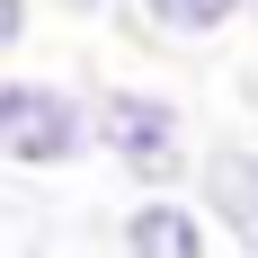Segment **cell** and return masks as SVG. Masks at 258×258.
I'll return each mask as SVG.
<instances>
[{
  "instance_id": "obj_1",
  "label": "cell",
  "mask_w": 258,
  "mask_h": 258,
  "mask_svg": "<svg viewBox=\"0 0 258 258\" xmlns=\"http://www.w3.org/2000/svg\"><path fill=\"white\" fill-rule=\"evenodd\" d=\"M89 152H98V89H72L45 72L0 80V160L9 169L53 178V169H80Z\"/></svg>"
},
{
  "instance_id": "obj_2",
  "label": "cell",
  "mask_w": 258,
  "mask_h": 258,
  "mask_svg": "<svg viewBox=\"0 0 258 258\" xmlns=\"http://www.w3.org/2000/svg\"><path fill=\"white\" fill-rule=\"evenodd\" d=\"M98 160H116V178H134V196H169L178 178H196L187 107L152 80H107L98 89Z\"/></svg>"
},
{
  "instance_id": "obj_3",
  "label": "cell",
  "mask_w": 258,
  "mask_h": 258,
  "mask_svg": "<svg viewBox=\"0 0 258 258\" xmlns=\"http://www.w3.org/2000/svg\"><path fill=\"white\" fill-rule=\"evenodd\" d=\"M187 196L205 205V223H214L223 240L258 249V143H240V134L205 143V152H196V178H187Z\"/></svg>"
},
{
  "instance_id": "obj_4",
  "label": "cell",
  "mask_w": 258,
  "mask_h": 258,
  "mask_svg": "<svg viewBox=\"0 0 258 258\" xmlns=\"http://www.w3.org/2000/svg\"><path fill=\"white\" fill-rule=\"evenodd\" d=\"M214 223L196 196H134L116 214V258H223Z\"/></svg>"
},
{
  "instance_id": "obj_5",
  "label": "cell",
  "mask_w": 258,
  "mask_h": 258,
  "mask_svg": "<svg viewBox=\"0 0 258 258\" xmlns=\"http://www.w3.org/2000/svg\"><path fill=\"white\" fill-rule=\"evenodd\" d=\"M152 45H214L223 27L249 18V0H125Z\"/></svg>"
},
{
  "instance_id": "obj_6",
  "label": "cell",
  "mask_w": 258,
  "mask_h": 258,
  "mask_svg": "<svg viewBox=\"0 0 258 258\" xmlns=\"http://www.w3.org/2000/svg\"><path fill=\"white\" fill-rule=\"evenodd\" d=\"M0 258H53L45 214L27 205V196H0Z\"/></svg>"
},
{
  "instance_id": "obj_7",
  "label": "cell",
  "mask_w": 258,
  "mask_h": 258,
  "mask_svg": "<svg viewBox=\"0 0 258 258\" xmlns=\"http://www.w3.org/2000/svg\"><path fill=\"white\" fill-rule=\"evenodd\" d=\"M27 36H36V0H0V62H9Z\"/></svg>"
},
{
  "instance_id": "obj_8",
  "label": "cell",
  "mask_w": 258,
  "mask_h": 258,
  "mask_svg": "<svg viewBox=\"0 0 258 258\" xmlns=\"http://www.w3.org/2000/svg\"><path fill=\"white\" fill-rule=\"evenodd\" d=\"M62 9H72V18H98V9H116V0H62Z\"/></svg>"
},
{
  "instance_id": "obj_9",
  "label": "cell",
  "mask_w": 258,
  "mask_h": 258,
  "mask_svg": "<svg viewBox=\"0 0 258 258\" xmlns=\"http://www.w3.org/2000/svg\"><path fill=\"white\" fill-rule=\"evenodd\" d=\"M249 27H258V0H249Z\"/></svg>"
},
{
  "instance_id": "obj_10",
  "label": "cell",
  "mask_w": 258,
  "mask_h": 258,
  "mask_svg": "<svg viewBox=\"0 0 258 258\" xmlns=\"http://www.w3.org/2000/svg\"><path fill=\"white\" fill-rule=\"evenodd\" d=\"M240 258H258V249H240Z\"/></svg>"
}]
</instances>
